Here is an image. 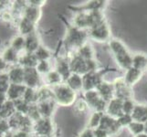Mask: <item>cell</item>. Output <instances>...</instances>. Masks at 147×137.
<instances>
[{
	"mask_svg": "<svg viewBox=\"0 0 147 137\" xmlns=\"http://www.w3.org/2000/svg\"><path fill=\"white\" fill-rule=\"evenodd\" d=\"M141 75H142V72L141 70H138L134 68H131L128 70L127 75H126V78H125V82L127 84H133L135 82L141 78Z\"/></svg>",
	"mask_w": 147,
	"mask_h": 137,
	"instance_id": "cell-1",
	"label": "cell"
},
{
	"mask_svg": "<svg viewBox=\"0 0 147 137\" xmlns=\"http://www.w3.org/2000/svg\"><path fill=\"white\" fill-rule=\"evenodd\" d=\"M133 67L138 70H144L147 68V59L143 55H138L133 58Z\"/></svg>",
	"mask_w": 147,
	"mask_h": 137,
	"instance_id": "cell-2",
	"label": "cell"
}]
</instances>
